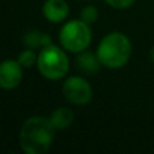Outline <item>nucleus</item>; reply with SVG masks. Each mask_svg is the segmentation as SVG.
Returning a JSON list of instances; mask_svg holds the SVG:
<instances>
[{"label": "nucleus", "mask_w": 154, "mask_h": 154, "mask_svg": "<svg viewBox=\"0 0 154 154\" xmlns=\"http://www.w3.org/2000/svg\"><path fill=\"white\" fill-rule=\"evenodd\" d=\"M53 139L54 127L48 118H29L19 131V143L26 154H45L50 149Z\"/></svg>", "instance_id": "f257e3e1"}, {"label": "nucleus", "mask_w": 154, "mask_h": 154, "mask_svg": "<svg viewBox=\"0 0 154 154\" xmlns=\"http://www.w3.org/2000/svg\"><path fill=\"white\" fill-rule=\"evenodd\" d=\"M97 56L101 65L109 69H119L131 57V42L123 32H109L100 41Z\"/></svg>", "instance_id": "f03ea898"}, {"label": "nucleus", "mask_w": 154, "mask_h": 154, "mask_svg": "<svg viewBox=\"0 0 154 154\" xmlns=\"http://www.w3.org/2000/svg\"><path fill=\"white\" fill-rule=\"evenodd\" d=\"M37 66L39 73L48 80H60L69 70V60L66 54L54 45L41 49Z\"/></svg>", "instance_id": "7ed1b4c3"}, {"label": "nucleus", "mask_w": 154, "mask_h": 154, "mask_svg": "<svg viewBox=\"0 0 154 154\" xmlns=\"http://www.w3.org/2000/svg\"><path fill=\"white\" fill-rule=\"evenodd\" d=\"M92 31L84 20H70L60 31V42L70 53H81L89 46Z\"/></svg>", "instance_id": "20e7f679"}, {"label": "nucleus", "mask_w": 154, "mask_h": 154, "mask_svg": "<svg viewBox=\"0 0 154 154\" xmlns=\"http://www.w3.org/2000/svg\"><path fill=\"white\" fill-rule=\"evenodd\" d=\"M62 93L69 103L76 106H84L92 100V87L82 77L72 76L65 80Z\"/></svg>", "instance_id": "39448f33"}, {"label": "nucleus", "mask_w": 154, "mask_h": 154, "mask_svg": "<svg viewBox=\"0 0 154 154\" xmlns=\"http://www.w3.org/2000/svg\"><path fill=\"white\" fill-rule=\"evenodd\" d=\"M22 65L19 61L5 60L0 65V87L5 91L15 89L22 82Z\"/></svg>", "instance_id": "423d86ee"}, {"label": "nucleus", "mask_w": 154, "mask_h": 154, "mask_svg": "<svg viewBox=\"0 0 154 154\" xmlns=\"http://www.w3.org/2000/svg\"><path fill=\"white\" fill-rule=\"evenodd\" d=\"M43 16L51 23H61L69 15V5L65 0H46L42 7Z\"/></svg>", "instance_id": "0eeeda50"}, {"label": "nucleus", "mask_w": 154, "mask_h": 154, "mask_svg": "<svg viewBox=\"0 0 154 154\" xmlns=\"http://www.w3.org/2000/svg\"><path fill=\"white\" fill-rule=\"evenodd\" d=\"M76 65L79 68V70H81L82 73L87 75H95L100 70L101 62L99 60L97 53H92V51H81L79 53L76 58Z\"/></svg>", "instance_id": "6e6552de"}, {"label": "nucleus", "mask_w": 154, "mask_h": 154, "mask_svg": "<svg viewBox=\"0 0 154 154\" xmlns=\"http://www.w3.org/2000/svg\"><path fill=\"white\" fill-rule=\"evenodd\" d=\"M49 119L56 130H64L72 125L73 119H75V114L72 109L66 108V107H60L51 112Z\"/></svg>", "instance_id": "1a4fd4ad"}, {"label": "nucleus", "mask_w": 154, "mask_h": 154, "mask_svg": "<svg viewBox=\"0 0 154 154\" xmlns=\"http://www.w3.org/2000/svg\"><path fill=\"white\" fill-rule=\"evenodd\" d=\"M23 42L29 49H43L46 46L51 45V38L46 32L32 30L23 37Z\"/></svg>", "instance_id": "9d476101"}, {"label": "nucleus", "mask_w": 154, "mask_h": 154, "mask_svg": "<svg viewBox=\"0 0 154 154\" xmlns=\"http://www.w3.org/2000/svg\"><path fill=\"white\" fill-rule=\"evenodd\" d=\"M18 61L23 68H30L38 61V56L34 53V49L27 48L26 50H23L20 54H19Z\"/></svg>", "instance_id": "9b49d317"}, {"label": "nucleus", "mask_w": 154, "mask_h": 154, "mask_svg": "<svg viewBox=\"0 0 154 154\" xmlns=\"http://www.w3.org/2000/svg\"><path fill=\"white\" fill-rule=\"evenodd\" d=\"M80 18H81V20H84L85 23H88V24L95 23V22L97 20V18H99L97 8L93 7V5H87V7H84L81 10Z\"/></svg>", "instance_id": "f8f14e48"}, {"label": "nucleus", "mask_w": 154, "mask_h": 154, "mask_svg": "<svg viewBox=\"0 0 154 154\" xmlns=\"http://www.w3.org/2000/svg\"><path fill=\"white\" fill-rule=\"evenodd\" d=\"M108 5L114 8H119V10H123V8H127L130 5H133L135 3V0H104Z\"/></svg>", "instance_id": "ddd939ff"}, {"label": "nucleus", "mask_w": 154, "mask_h": 154, "mask_svg": "<svg viewBox=\"0 0 154 154\" xmlns=\"http://www.w3.org/2000/svg\"><path fill=\"white\" fill-rule=\"evenodd\" d=\"M150 60L154 62V46L152 48V50H150Z\"/></svg>", "instance_id": "4468645a"}]
</instances>
